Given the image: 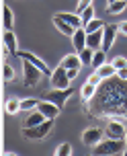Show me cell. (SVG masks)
<instances>
[{
	"label": "cell",
	"instance_id": "obj_1",
	"mask_svg": "<svg viewBox=\"0 0 127 156\" xmlns=\"http://www.w3.org/2000/svg\"><path fill=\"white\" fill-rule=\"evenodd\" d=\"M84 109L94 117H125L127 119V80L109 78L103 80L90 103H84Z\"/></svg>",
	"mask_w": 127,
	"mask_h": 156
},
{
	"label": "cell",
	"instance_id": "obj_2",
	"mask_svg": "<svg viewBox=\"0 0 127 156\" xmlns=\"http://www.w3.org/2000/svg\"><path fill=\"white\" fill-rule=\"evenodd\" d=\"M125 150V140H111V138H105L101 144H96L92 148L94 156H119Z\"/></svg>",
	"mask_w": 127,
	"mask_h": 156
},
{
	"label": "cell",
	"instance_id": "obj_3",
	"mask_svg": "<svg viewBox=\"0 0 127 156\" xmlns=\"http://www.w3.org/2000/svg\"><path fill=\"white\" fill-rule=\"evenodd\" d=\"M43 76H45V74H43V72H41L37 66H33L31 62L23 60V84L27 86V88L37 86V82H39Z\"/></svg>",
	"mask_w": 127,
	"mask_h": 156
},
{
	"label": "cell",
	"instance_id": "obj_4",
	"mask_svg": "<svg viewBox=\"0 0 127 156\" xmlns=\"http://www.w3.org/2000/svg\"><path fill=\"white\" fill-rule=\"evenodd\" d=\"M125 132L127 125L121 121L119 117H111L107 121V127H105V136L111 138V140H125Z\"/></svg>",
	"mask_w": 127,
	"mask_h": 156
},
{
	"label": "cell",
	"instance_id": "obj_5",
	"mask_svg": "<svg viewBox=\"0 0 127 156\" xmlns=\"http://www.w3.org/2000/svg\"><path fill=\"white\" fill-rule=\"evenodd\" d=\"M53 127V119H45L41 125H35V127H29V129H23V136L27 140H41L45 138Z\"/></svg>",
	"mask_w": 127,
	"mask_h": 156
},
{
	"label": "cell",
	"instance_id": "obj_6",
	"mask_svg": "<svg viewBox=\"0 0 127 156\" xmlns=\"http://www.w3.org/2000/svg\"><path fill=\"white\" fill-rule=\"evenodd\" d=\"M105 138H107L105 136V129H101V127H86L82 132V142L86 146H90V148H94L96 144H101Z\"/></svg>",
	"mask_w": 127,
	"mask_h": 156
},
{
	"label": "cell",
	"instance_id": "obj_7",
	"mask_svg": "<svg viewBox=\"0 0 127 156\" xmlns=\"http://www.w3.org/2000/svg\"><path fill=\"white\" fill-rule=\"evenodd\" d=\"M72 93H74L72 86H70V88H51V90L45 94V99L51 101V103H56L60 109H63V105H66V101L72 97Z\"/></svg>",
	"mask_w": 127,
	"mask_h": 156
},
{
	"label": "cell",
	"instance_id": "obj_8",
	"mask_svg": "<svg viewBox=\"0 0 127 156\" xmlns=\"http://www.w3.org/2000/svg\"><path fill=\"white\" fill-rule=\"evenodd\" d=\"M49 80H51V86L53 88H70V82H72L70 76H68V70L63 66H57L56 70L51 72Z\"/></svg>",
	"mask_w": 127,
	"mask_h": 156
},
{
	"label": "cell",
	"instance_id": "obj_9",
	"mask_svg": "<svg viewBox=\"0 0 127 156\" xmlns=\"http://www.w3.org/2000/svg\"><path fill=\"white\" fill-rule=\"evenodd\" d=\"M16 55H19L21 60H27V62H31L33 66H37V68H39V70L43 72V74H45V76H51V72H53V70H51L47 64L41 60L39 55H35V54H33V51H16Z\"/></svg>",
	"mask_w": 127,
	"mask_h": 156
},
{
	"label": "cell",
	"instance_id": "obj_10",
	"mask_svg": "<svg viewBox=\"0 0 127 156\" xmlns=\"http://www.w3.org/2000/svg\"><path fill=\"white\" fill-rule=\"evenodd\" d=\"M119 35V25H105V37H103V51H109Z\"/></svg>",
	"mask_w": 127,
	"mask_h": 156
},
{
	"label": "cell",
	"instance_id": "obj_11",
	"mask_svg": "<svg viewBox=\"0 0 127 156\" xmlns=\"http://www.w3.org/2000/svg\"><path fill=\"white\" fill-rule=\"evenodd\" d=\"M37 111H41L43 115L47 117V119H56L60 113H62V109L57 107L56 103L47 101V99H43V101H39V107H37Z\"/></svg>",
	"mask_w": 127,
	"mask_h": 156
},
{
	"label": "cell",
	"instance_id": "obj_12",
	"mask_svg": "<svg viewBox=\"0 0 127 156\" xmlns=\"http://www.w3.org/2000/svg\"><path fill=\"white\" fill-rule=\"evenodd\" d=\"M86 37H88V33H86L84 27H78L76 33L72 35V45H74V49H76V54H80V51L86 47Z\"/></svg>",
	"mask_w": 127,
	"mask_h": 156
},
{
	"label": "cell",
	"instance_id": "obj_13",
	"mask_svg": "<svg viewBox=\"0 0 127 156\" xmlns=\"http://www.w3.org/2000/svg\"><path fill=\"white\" fill-rule=\"evenodd\" d=\"M103 37H105V27H103V29H98V31H94V33H88V37H86V47L94 49V51L103 49Z\"/></svg>",
	"mask_w": 127,
	"mask_h": 156
},
{
	"label": "cell",
	"instance_id": "obj_14",
	"mask_svg": "<svg viewBox=\"0 0 127 156\" xmlns=\"http://www.w3.org/2000/svg\"><path fill=\"white\" fill-rule=\"evenodd\" d=\"M47 117L43 115L41 111H31V113H27V117H25V121H23V129H29V127H35V125H41L43 121H45Z\"/></svg>",
	"mask_w": 127,
	"mask_h": 156
},
{
	"label": "cell",
	"instance_id": "obj_15",
	"mask_svg": "<svg viewBox=\"0 0 127 156\" xmlns=\"http://www.w3.org/2000/svg\"><path fill=\"white\" fill-rule=\"evenodd\" d=\"M60 66H63L66 70H80L82 68V62H80V55L78 54H68L62 58Z\"/></svg>",
	"mask_w": 127,
	"mask_h": 156
},
{
	"label": "cell",
	"instance_id": "obj_16",
	"mask_svg": "<svg viewBox=\"0 0 127 156\" xmlns=\"http://www.w3.org/2000/svg\"><path fill=\"white\" fill-rule=\"evenodd\" d=\"M2 41H4V55L8 54H16L19 49H16V35L12 31H4V37H2Z\"/></svg>",
	"mask_w": 127,
	"mask_h": 156
},
{
	"label": "cell",
	"instance_id": "obj_17",
	"mask_svg": "<svg viewBox=\"0 0 127 156\" xmlns=\"http://www.w3.org/2000/svg\"><path fill=\"white\" fill-rule=\"evenodd\" d=\"M53 25H56V29L60 33H63V35H66V37H72V35H74V33H76V29H74V27H72L70 23H66V21H63V19H60V16H53Z\"/></svg>",
	"mask_w": 127,
	"mask_h": 156
},
{
	"label": "cell",
	"instance_id": "obj_18",
	"mask_svg": "<svg viewBox=\"0 0 127 156\" xmlns=\"http://www.w3.org/2000/svg\"><path fill=\"white\" fill-rule=\"evenodd\" d=\"M94 72L103 78V80H109V78H115V76H117V70H115V66H113L111 62H109V64H103V66H101V68H96Z\"/></svg>",
	"mask_w": 127,
	"mask_h": 156
},
{
	"label": "cell",
	"instance_id": "obj_19",
	"mask_svg": "<svg viewBox=\"0 0 127 156\" xmlns=\"http://www.w3.org/2000/svg\"><path fill=\"white\" fill-rule=\"evenodd\" d=\"M96 88L98 86H94V84H84L82 88H80V97H82V103H90L92 99H94V94H96Z\"/></svg>",
	"mask_w": 127,
	"mask_h": 156
},
{
	"label": "cell",
	"instance_id": "obj_20",
	"mask_svg": "<svg viewBox=\"0 0 127 156\" xmlns=\"http://www.w3.org/2000/svg\"><path fill=\"white\" fill-rule=\"evenodd\" d=\"M57 16H60V19H63L66 23H70L74 29H78V27H84V25H82V19H80L78 12H74V15H72V12H60Z\"/></svg>",
	"mask_w": 127,
	"mask_h": 156
},
{
	"label": "cell",
	"instance_id": "obj_21",
	"mask_svg": "<svg viewBox=\"0 0 127 156\" xmlns=\"http://www.w3.org/2000/svg\"><path fill=\"white\" fill-rule=\"evenodd\" d=\"M2 23H4V31H12L15 16H12V10H10V6H6V4H4V8H2Z\"/></svg>",
	"mask_w": 127,
	"mask_h": 156
},
{
	"label": "cell",
	"instance_id": "obj_22",
	"mask_svg": "<svg viewBox=\"0 0 127 156\" xmlns=\"http://www.w3.org/2000/svg\"><path fill=\"white\" fill-rule=\"evenodd\" d=\"M4 111H6L8 115H16V113L21 111V101H19V99H6Z\"/></svg>",
	"mask_w": 127,
	"mask_h": 156
},
{
	"label": "cell",
	"instance_id": "obj_23",
	"mask_svg": "<svg viewBox=\"0 0 127 156\" xmlns=\"http://www.w3.org/2000/svg\"><path fill=\"white\" fill-rule=\"evenodd\" d=\"M125 8H127V2H125V0H117V2H113V4H109V6H107V12H109V15H121Z\"/></svg>",
	"mask_w": 127,
	"mask_h": 156
},
{
	"label": "cell",
	"instance_id": "obj_24",
	"mask_svg": "<svg viewBox=\"0 0 127 156\" xmlns=\"http://www.w3.org/2000/svg\"><path fill=\"white\" fill-rule=\"evenodd\" d=\"M78 55H80V62H82V66H90V64H92V58H94V49L84 47V49H82Z\"/></svg>",
	"mask_w": 127,
	"mask_h": 156
},
{
	"label": "cell",
	"instance_id": "obj_25",
	"mask_svg": "<svg viewBox=\"0 0 127 156\" xmlns=\"http://www.w3.org/2000/svg\"><path fill=\"white\" fill-rule=\"evenodd\" d=\"M37 107H39V101L37 99H23L21 101V111H25V113H31Z\"/></svg>",
	"mask_w": 127,
	"mask_h": 156
},
{
	"label": "cell",
	"instance_id": "obj_26",
	"mask_svg": "<svg viewBox=\"0 0 127 156\" xmlns=\"http://www.w3.org/2000/svg\"><path fill=\"white\" fill-rule=\"evenodd\" d=\"M105 60H107V51L98 49V51H94V58H92V64H90V66H92V68L96 70V68H101L103 64H107Z\"/></svg>",
	"mask_w": 127,
	"mask_h": 156
},
{
	"label": "cell",
	"instance_id": "obj_27",
	"mask_svg": "<svg viewBox=\"0 0 127 156\" xmlns=\"http://www.w3.org/2000/svg\"><path fill=\"white\" fill-rule=\"evenodd\" d=\"M103 27H105V21H101V19H92L88 25H84L86 33H94V31H98V29H103Z\"/></svg>",
	"mask_w": 127,
	"mask_h": 156
},
{
	"label": "cell",
	"instance_id": "obj_28",
	"mask_svg": "<svg viewBox=\"0 0 127 156\" xmlns=\"http://www.w3.org/2000/svg\"><path fill=\"white\" fill-rule=\"evenodd\" d=\"M53 156H72V144L62 142V144L56 148V154H53Z\"/></svg>",
	"mask_w": 127,
	"mask_h": 156
},
{
	"label": "cell",
	"instance_id": "obj_29",
	"mask_svg": "<svg viewBox=\"0 0 127 156\" xmlns=\"http://www.w3.org/2000/svg\"><path fill=\"white\" fill-rule=\"evenodd\" d=\"M80 19H82V25H88L90 21H92V19H94V8H92V4L80 12Z\"/></svg>",
	"mask_w": 127,
	"mask_h": 156
},
{
	"label": "cell",
	"instance_id": "obj_30",
	"mask_svg": "<svg viewBox=\"0 0 127 156\" xmlns=\"http://www.w3.org/2000/svg\"><path fill=\"white\" fill-rule=\"evenodd\" d=\"M2 76H4L6 82H10V80L15 78V70H12V66H10V64H4V66H2Z\"/></svg>",
	"mask_w": 127,
	"mask_h": 156
},
{
	"label": "cell",
	"instance_id": "obj_31",
	"mask_svg": "<svg viewBox=\"0 0 127 156\" xmlns=\"http://www.w3.org/2000/svg\"><path fill=\"white\" fill-rule=\"evenodd\" d=\"M111 64L115 66V70H121V68H127V58L123 55H117V58H113Z\"/></svg>",
	"mask_w": 127,
	"mask_h": 156
},
{
	"label": "cell",
	"instance_id": "obj_32",
	"mask_svg": "<svg viewBox=\"0 0 127 156\" xmlns=\"http://www.w3.org/2000/svg\"><path fill=\"white\" fill-rule=\"evenodd\" d=\"M86 82H88V84H94V86H98V84H101V82H103V78L98 76L96 72H92V74H90V76L86 78Z\"/></svg>",
	"mask_w": 127,
	"mask_h": 156
},
{
	"label": "cell",
	"instance_id": "obj_33",
	"mask_svg": "<svg viewBox=\"0 0 127 156\" xmlns=\"http://www.w3.org/2000/svg\"><path fill=\"white\" fill-rule=\"evenodd\" d=\"M90 4H92V0H80V2H78V10H76V12L80 15V12H82L84 8H88Z\"/></svg>",
	"mask_w": 127,
	"mask_h": 156
},
{
	"label": "cell",
	"instance_id": "obj_34",
	"mask_svg": "<svg viewBox=\"0 0 127 156\" xmlns=\"http://www.w3.org/2000/svg\"><path fill=\"white\" fill-rule=\"evenodd\" d=\"M119 33L127 37V21H121V23H119Z\"/></svg>",
	"mask_w": 127,
	"mask_h": 156
},
{
	"label": "cell",
	"instance_id": "obj_35",
	"mask_svg": "<svg viewBox=\"0 0 127 156\" xmlns=\"http://www.w3.org/2000/svg\"><path fill=\"white\" fill-rule=\"evenodd\" d=\"M117 78H121V80H127V68H121V70H117Z\"/></svg>",
	"mask_w": 127,
	"mask_h": 156
},
{
	"label": "cell",
	"instance_id": "obj_36",
	"mask_svg": "<svg viewBox=\"0 0 127 156\" xmlns=\"http://www.w3.org/2000/svg\"><path fill=\"white\" fill-rule=\"evenodd\" d=\"M78 72H80V70H68V76H70V80H74V78L78 76Z\"/></svg>",
	"mask_w": 127,
	"mask_h": 156
},
{
	"label": "cell",
	"instance_id": "obj_37",
	"mask_svg": "<svg viewBox=\"0 0 127 156\" xmlns=\"http://www.w3.org/2000/svg\"><path fill=\"white\" fill-rule=\"evenodd\" d=\"M4 156H19V154H15V152H6Z\"/></svg>",
	"mask_w": 127,
	"mask_h": 156
},
{
	"label": "cell",
	"instance_id": "obj_38",
	"mask_svg": "<svg viewBox=\"0 0 127 156\" xmlns=\"http://www.w3.org/2000/svg\"><path fill=\"white\" fill-rule=\"evenodd\" d=\"M113 2H117V0H107V6H109V4H113Z\"/></svg>",
	"mask_w": 127,
	"mask_h": 156
},
{
	"label": "cell",
	"instance_id": "obj_39",
	"mask_svg": "<svg viewBox=\"0 0 127 156\" xmlns=\"http://www.w3.org/2000/svg\"><path fill=\"white\" fill-rule=\"evenodd\" d=\"M121 156H127V148H125V150H123V154H121Z\"/></svg>",
	"mask_w": 127,
	"mask_h": 156
},
{
	"label": "cell",
	"instance_id": "obj_40",
	"mask_svg": "<svg viewBox=\"0 0 127 156\" xmlns=\"http://www.w3.org/2000/svg\"><path fill=\"white\" fill-rule=\"evenodd\" d=\"M125 148H127V132H125Z\"/></svg>",
	"mask_w": 127,
	"mask_h": 156
},
{
	"label": "cell",
	"instance_id": "obj_41",
	"mask_svg": "<svg viewBox=\"0 0 127 156\" xmlns=\"http://www.w3.org/2000/svg\"><path fill=\"white\" fill-rule=\"evenodd\" d=\"M125 2H127V0H125Z\"/></svg>",
	"mask_w": 127,
	"mask_h": 156
},
{
	"label": "cell",
	"instance_id": "obj_42",
	"mask_svg": "<svg viewBox=\"0 0 127 156\" xmlns=\"http://www.w3.org/2000/svg\"><path fill=\"white\" fill-rule=\"evenodd\" d=\"M92 156H94V154H92Z\"/></svg>",
	"mask_w": 127,
	"mask_h": 156
}]
</instances>
